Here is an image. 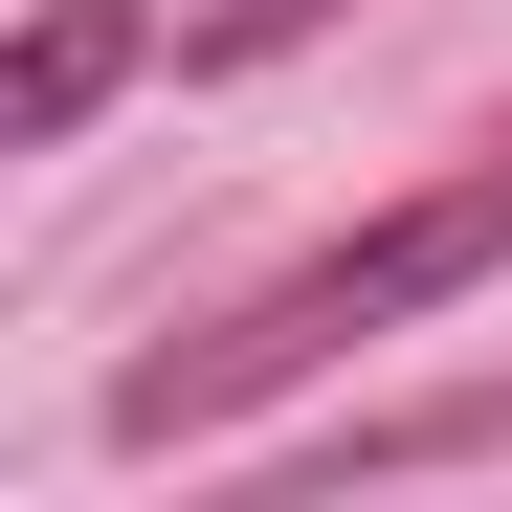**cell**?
<instances>
[{
  "label": "cell",
  "mask_w": 512,
  "mask_h": 512,
  "mask_svg": "<svg viewBox=\"0 0 512 512\" xmlns=\"http://www.w3.org/2000/svg\"><path fill=\"white\" fill-rule=\"evenodd\" d=\"M156 45H179V23H134V0H45V23L0 45V156H67V134H90L134 67H156Z\"/></svg>",
  "instance_id": "cell-2"
},
{
  "label": "cell",
  "mask_w": 512,
  "mask_h": 512,
  "mask_svg": "<svg viewBox=\"0 0 512 512\" xmlns=\"http://www.w3.org/2000/svg\"><path fill=\"white\" fill-rule=\"evenodd\" d=\"M468 446H512V379H446V401H401V423H334V468H312V490H379V468H468Z\"/></svg>",
  "instance_id": "cell-3"
},
{
  "label": "cell",
  "mask_w": 512,
  "mask_h": 512,
  "mask_svg": "<svg viewBox=\"0 0 512 512\" xmlns=\"http://www.w3.org/2000/svg\"><path fill=\"white\" fill-rule=\"evenodd\" d=\"M312 23H334V0H201L179 67H268V45H312Z\"/></svg>",
  "instance_id": "cell-4"
},
{
  "label": "cell",
  "mask_w": 512,
  "mask_h": 512,
  "mask_svg": "<svg viewBox=\"0 0 512 512\" xmlns=\"http://www.w3.org/2000/svg\"><path fill=\"white\" fill-rule=\"evenodd\" d=\"M490 268H512V156H468V179H423V201H379V223H334L312 268H268L223 334L134 357V379H112V446H223V423H268L290 379H334L357 334H401V312H468Z\"/></svg>",
  "instance_id": "cell-1"
}]
</instances>
